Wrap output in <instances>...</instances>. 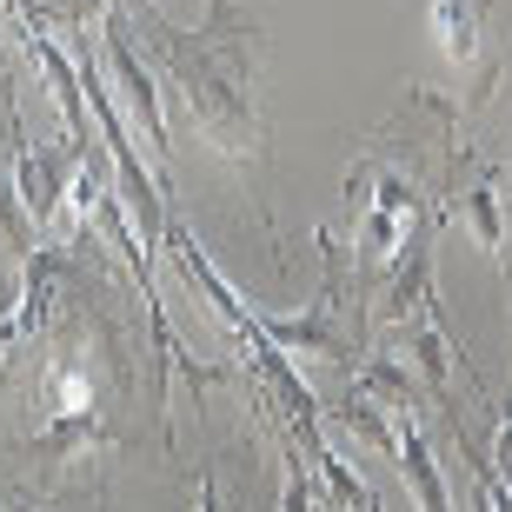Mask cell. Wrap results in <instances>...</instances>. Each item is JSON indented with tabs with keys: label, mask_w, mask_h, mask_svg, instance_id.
I'll return each mask as SVG.
<instances>
[{
	"label": "cell",
	"mask_w": 512,
	"mask_h": 512,
	"mask_svg": "<svg viewBox=\"0 0 512 512\" xmlns=\"http://www.w3.org/2000/svg\"><path fill=\"white\" fill-rule=\"evenodd\" d=\"M120 14L140 54L153 60V74L173 87L180 114L213 140V153H227L233 167H260V20L233 0H207L200 27L167 20L153 0H120Z\"/></svg>",
	"instance_id": "cell-1"
},
{
	"label": "cell",
	"mask_w": 512,
	"mask_h": 512,
	"mask_svg": "<svg viewBox=\"0 0 512 512\" xmlns=\"http://www.w3.org/2000/svg\"><path fill=\"white\" fill-rule=\"evenodd\" d=\"M87 280V273H80ZM80 280L60 306V320L40 340V399H47V426L34 433L27 453L40 466L80 459L94 446L120 439V406L133 393V366H127V333H120L107 300H80Z\"/></svg>",
	"instance_id": "cell-2"
},
{
	"label": "cell",
	"mask_w": 512,
	"mask_h": 512,
	"mask_svg": "<svg viewBox=\"0 0 512 512\" xmlns=\"http://www.w3.org/2000/svg\"><path fill=\"white\" fill-rule=\"evenodd\" d=\"M100 67H107V80H114V100H120V114H127L133 140L147 147V167L160 187H173V167H167V114H160V87H153V60L140 54V40H133L127 14H107V27H100Z\"/></svg>",
	"instance_id": "cell-3"
},
{
	"label": "cell",
	"mask_w": 512,
	"mask_h": 512,
	"mask_svg": "<svg viewBox=\"0 0 512 512\" xmlns=\"http://www.w3.org/2000/svg\"><path fill=\"white\" fill-rule=\"evenodd\" d=\"M7 127H14V140H20V153H14V193H20V207H27V220L47 233V227H54V213L74 200L80 167H87L100 147H80V140H67V133H60V140H27V133H20L14 94H7Z\"/></svg>",
	"instance_id": "cell-4"
},
{
	"label": "cell",
	"mask_w": 512,
	"mask_h": 512,
	"mask_svg": "<svg viewBox=\"0 0 512 512\" xmlns=\"http://www.w3.org/2000/svg\"><path fill=\"white\" fill-rule=\"evenodd\" d=\"M426 27H433V47L453 60L459 74H479L473 100L493 94L499 67L479 60V54H486V34H493V7H486V0H433V7H426Z\"/></svg>",
	"instance_id": "cell-5"
},
{
	"label": "cell",
	"mask_w": 512,
	"mask_h": 512,
	"mask_svg": "<svg viewBox=\"0 0 512 512\" xmlns=\"http://www.w3.org/2000/svg\"><path fill=\"white\" fill-rule=\"evenodd\" d=\"M393 426H399V459H393V473L406 479L413 506H419V512H453V486H446V473H439L433 439H426V426L413 419V406H406V413H393Z\"/></svg>",
	"instance_id": "cell-6"
},
{
	"label": "cell",
	"mask_w": 512,
	"mask_h": 512,
	"mask_svg": "<svg viewBox=\"0 0 512 512\" xmlns=\"http://www.w3.org/2000/svg\"><path fill=\"white\" fill-rule=\"evenodd\" d=\"M120 0H14L7 14H14V27H27V34H47V40H67V47H80L87 40V27H107V14H114Z\"/></svg>",
	"instance_id": "cell-7"
},
{
	"label": "cell",
	"mask_w": 512,
	"mask_h": 512,
	"mask_svg": "<svg viewBox=\"0 0 512 512\" xmlns=\"http://www.w3.org/2000/svg\"><path fill=\"white\" fill-rule=\"evenodd\" d=\"M280 512H313V466L300 459V446L286 439V479H280Z\"/></svg>",
	"instance_id": "cell-8"
},
{
	"label": "cell",
	"mask_w": 512,
	"mask_h": 512,
	"mask_svg": "<svg viewBox=\"0 0 512 512\" xmlns=\"http://www.w3.org/2000/svg\"><path fill=\"white\" fill-rule=\"evenodd\" d=\"M193 512H247V506H233V499L220 493V473L200 466V479H193Z\"/></svg>",
	"instance_id": "cell-9"
},
{
	"label": "cell",
	"mask_w": 512,
	"mask_h": 512,
	"mask_svg": "<svg viewBox=\"0 0 512 512\" xmlns=\"http://www.w3.org/2000/svg\"><path fill=\"white\" fill-rule=\"evenodd\" d=\"M486 459H493L499 486H506V493H512V419H499V433H493V453H486Z\"/></svg>",
	"instance_id": "cell-10"
},
{
	"label": "cell",
	"mask_w": 512,
	"mask_h": 512,
	"mask_svg": "<svg viewBox=\"0 0 512 512\" xmlns=\"http://www.w3.org/2000/svg\"><path fill=\"white\" fill-rule=\"evenodd\" d=\"M0 512H40V506H34V499H27V493H14V499H7V506H0Z\"/></svg>",
	"instance_id": "cell-11"
},
{
	"label": "cell",
	"mask_w": 512,
	"mask_h": 512,
	"mask_svg": "<svg viewBox=\"0 0 512 512\" xmlns=\"http://www.w3.org/2000/svg\"><path fill=\"white\" fill-rule=\"evenodd\" d=\"M313 512H320V493H313Z\"/></svg>",
	"instance_id": "cell-12"
},
{
	"label": "cell",
	"mask_w": 512,
	"mask_h": 512,
	"mask_svg": "<svg viewBox=\"0 0 512 512\" xmlns=\"http://www.w3.org/2000/svg\"><path fill=\"white\" fill-rule=\"evenodd\" d=\"M506 187H512V173H506ZM506 200H512V193H506Z\"/></svg>",
	"instance_id": "cell-13"
},
{
	"label": "cell",
	"mask_w": 512,
	"mask_h": 512,
	"mask_svg": "<svg viewBox=\"0 0 512 512\" xmlns=\"http://www.w3.org/2000/svg\"><path fill=\"white\" fill-rule=\"evenodd\" d=\"M0 7H14V0H0Z\"/></svg>",
	"instance_id": "cell-14"
}]
</instances>
